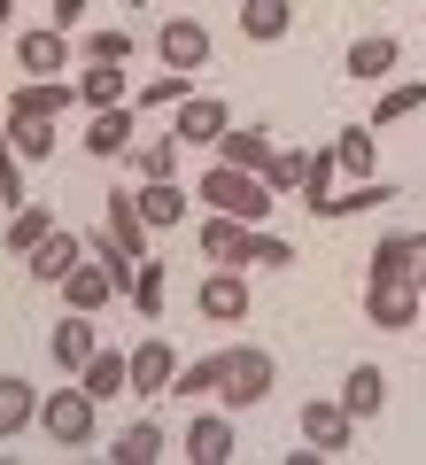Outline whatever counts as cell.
Here are the masks:
<instances>
[{
	"mask_svg": "<svg viewBox=\"0 0 426 465\" xmlns=\"http://www.w3.org/2000/svg\"><path fill=\"white\" fill-rule=\"evenodd\" d=\"M194 202L241 217V225H263V217L279 210V194L263 186V171H241V163H210V171H202V186H194Z\"/></svg>",
	"mask_w": 426,
	"mask_h": 465,
	"instance_id": "obj_1",
	"label": "cell"
},
{
	"mask_svg": "<svg viewBox=\"0 0 426 465\" xmlns=\"http://www.w3.org/2000/svg\"><path fill=\"white\" fill-rule=\"evenodd\" d=\"M217 357H225V372H217V396H225V411H256V403L272 396V381H279L272 349L241 341V349H217Z\"/></svg>",
	"mask_w": 426,
	"mask_h": 465,
	"instance_id": "obj_2",
	"label": "cell"
},
{
	"mask_svg": "<svg viewBox=\"0 0 426 465\" xmlns=\"http://www.w3.org/2000/svg\"><path fill=\"white\" fill-rule=\"evenodd\" d=\"M94 427H101V403L85 396V388H54V396H39V434H47L54 450H94Z\"/></svg>",
	"mask_w": 426,
	"mask_h": 465,
	"instance_id": "obj_3",
	"label": "cell"
},
{
	"mask_svg": "<svg viewBox=\"0 0 426 465\" xmlns=\"http://www.w3.org/2000/svg\"><path fill=\"white\" fill-rule=\"evenodd\" d=\"M194 311L210 318V326H241V318L256 311V295H248V272H241V264H217L210 280L194 287Z\"/></svg>",
	"mask_w": 426,
	"mask_h": 465,
	"instance_id": "obj_4",
	"label": "cell"
},
{
	"mask_svg": "<svg viewBox=\"0 0 426 465\" xmlns=\"http://www.w3.org/2000/svg\"><path fill=\"white\" fill-rule=\"evenodd\" d=\"M364 318H372L380 333H411L426 318V295L411 280H364Z\"/></svg>",
	"mask_w": 426,
	"mask_h": 465,
	"instance_id": "obj_5",
	"label": "cell"
},
{
	"mask_svg": "<svg viewBox=\"0 0 426 465\" xmlns=\"http://www.w3.org/2000/svg\"><path fill=\"white\" fill-rule=\"evenodd\" d=\"M70 54H78V47H70L63 24H32V32L16 39V70H24V78H63Z\"/></svg>",
	"mask_w": 426,
	"mask_h": 465,
	"instance_id": "obj_6",
	"label": "cell"
},
{
	"mask_svg": "<svg viewBox=\"0 0 426 465\" xmlns=\"http://www.w3.org/2000/svg\"><path fill=\"white\" fill-rule=\"evenodd\" d=\"M155 54H163V70H186V78H194V70L210 63V24H202V16H163Z\"/></svg>",
	"mask_w": 426,
	"mask_h": 465,
	"instance_id": "obj_7",
	"label": "cell"
},
{
	"mask_svg": "<svg viewBox=\"0 0 426 465\" xmlns=\"http://www.w3.org/2000/svg\"><path fill=\"white\" fill-rule=\"evenodd\" d=\"M171 133H179L186 148H217V140L233 133V116H225V101H217V94H186L179 109H171Z\"/></svg>",
	"mask_w": 426,
	"mask_h": 465,
	"instance_id": "obj_8",
	"label": "cell"
},
{
	"mask_svg": "<svg viewBox=\"0 0 426 465\" xmlns=\"http://www.w3.org/2000/svg\"><path fill=\"white\" fill-rule=\"evenodd\" d=\"M132 140H140V133H132V101H116V109H94V116H85V140H78V148L94 155V163H124Z\"/></svg>",
	"mask_w": 426,
	"mask_h": 465,
	"instance_id": "obj_9",
	"label": "cell"
},
{
	"mask_svg": "<svg viewBox=\"0 0 426 465\" xmlns=\"http://www.w3.org/2000/svg\"><path fill=\"white\" fill-rule=\"evenodd\" d=\"M78 264H85V232H70V225H54L47 241H39V249L24 256V272H32L39 287H63V280H70Z\"/></svg>",
	"mask_w": 426,
	"mask_h": 465,
	"instance_id": "obj_10",
	"label": "cell"
},
{
	"mask_svg": "<svg viewBox=\"0 0 426 465\" xmlns=\"http://www.w3.org/2000/svg\"><path fill=\"white\" fill-rule=\"evenodd\" d=\"M124 357H132V396H171V381H179V349H171L163 341V333H148V341H140V349H124Z\"/></svg>",
	"mask_w": 426,
	"mask_h": 465,
	"instance_id": "obj_11",
	"label": "cell"
},
{
	"mask_svg": "<svg viewBox=\"0 0 426 465\" xmlns=\"http://www.w3.org/2000/svg\"><path fill=\"white\" fill-rule=\"evenodd\" d=\"M302 442L326 450V458H333V450H349V442H357L349 403H342V396H311V403H302Z\"/></svg>",
	"mask_w": 426,
	"mask_h": 465,
	"instance_id": "obj_12",
	"label": "cell"
},
{
	"mask_svg": "<svg viewBox=\"0 0 426 465\" xmlns=\"http://www.w3.org/2000/svg\"><path fill=\"white\" fill-rule=\"evenodd\" d=\"M101 349V333H94V311H63L54 318V333H47V357H54V372H85V357Z\"/></svg>",
	"mask_w": 426,
	"mask_h": 465,
	"instance_id": "obj_13",
	"label": "cell"
},
{
	"mask_svg": "<svg viewBox=\"0 0 426 465\" xmlns=\"http://www.w3.org/2000/svg\"><path fill=\"white\" fill-rule=\"evenodd\" d=\"M78 109V78H24L8 94V116H63Z\"/></svg>",
	"mask_w": 426,
	"mask_h": 465,
	"instance_id": "obj_14",
	"label": "cell"
},
{
	"mask_svg": "<svg viewBox=\"0 0 426 465\" xmlns=\"http://www.w3.org/2000/svg\"><path fill=\"white\" fill-rule=\"evenodd\" d=\"M78 388H85L94 403L132 396V357H124V349H94V357H85V372H78Z\"/></svg>",
	"mask_w": 426,
	"mask_h": 465,
	"instance_id": "obj_15",
	"label": "cell"
},
{
	"mask_svg": "<svg viewBox=\"0 0 426 465\" xmlns=\"http://www.w3.org/2000/svg\"><path fill=\"white\" fill-rule=\"evenodd\" d=\"M395 63H403V47H395V39L388 32H364L357 39V47H349L342 54V78H357V85H380V78H388V70Z\"/></svg>",
	"mask_w": 426,
	"mask_h": 465,
	"instance_id": "obj_16",
	"label": "cell"
},
{
	"mask_svg": "<svg viewBox=\"0 0 426 465\" xmlns=\"http://www.w3.org/2000/svg\"><path fill=\"white\" fill-rule=\"evenodd\" d=\"M109 232H116V249H124V256H148L155 225L140 217V186H116V194H109Z\"/></svg>",
	"mask_w": 426,
	"mask_h": 465,
	"instance_id": "obj_17",
	"label": "cell"
},
{
	"mask_svg": "<svg viewBox=\"0 0 426 465\" xmlns=\"http://www.w3.org/2000/svg\"><path fill=\"white\" fill-rule=\"evenodd\" d=\"M186 210H194V194H186L179 179H140V217H148L155 232L186 225Z\"/></svg>",
	"mask_w": 426,
	"mask_h": 465,
	"instance_id": "obj_18",
	"label": "cell"
},
{
	"mask_svg": "<svg viewBox=\"0 0 426 465\" xmlns=\"http://www.w3.org/2000/svg\"><path fill=\"white\" fill-rule=\"evenodd\" d=\"M287 32H295V0H241V39L279 47Z\"/></svg>",
	"mask_w": 426,
	"mask_h": 465,
	"instance_id": "obj_19",
	"label": "cell"
},
{
	"mask_svg": "<svg viewBox=\"0 0 426 465\" xmlns=\"http://www.w3.org/2000/svg\"><path fill=\"white\" fill-rule=\"evenodd\" d=\"M179 450H186L194 465H225V458H233V419H225V411H202L194 427L179 434Z\"/></svg>",
	"mask_w": 426,
	"mask_h": 465,
	"instance_id": "obj_20",
	"label": "cell"
},
{
	"mask_svg": "<svg viewBox=\"0 0 426 465\" xmlns=\"http://www.w3.org/2000/svg\"><path fill=\"white\" fill-rule=\"evenodd\" d=\"M342 403H349V419H357V427H364V419H380V411H388V372H380V365H349Z\"/></svg>",
	"mask_w": 426,
	"mask_h": 465,
	"instance_id": "obj_21",
	"label": "cell"
},
{
	"mask_svg": "<svg viewBox=\"0 0 426 465\" xmlns=\"http://www.w3.org/2000/svg\"><path fill=\"white\" fill-rule=\"evenodd\" d=\"M24 427H39V388L16 381V372H0V442H16Z\"/></svg>",
	"mask_w": 426,
	"mask_h": 465,
	"instance_id": "obj_22",
	"label": "cell"
},
{
	"mask_svg": "<svg viewBox=\"0 0 426 465\" xmlns=\"http://www.w3.org/2000/svg\"><path fill=\"white\" fill-rule=\"evenodd\" d=\"M78 101H85V109H116V101H132L124 63H85L78 70Z\"/></svg>",
	"mask_w": 426,
	"mask_h": 465,
	"instance_id": "obj_23",
	"label": "cell"
},
{
	"mask_svg": "<svg viewBox=\"0 0 426 465\" xmlns=\"http://www.w3.org/2000/svg\"><path fill=\"white\" fill-rule=\"evenodd\" d=\"M202 256H210V264H241V256H248V225L225 217V210H210V217H202Z\"/></svg>",
	"mask_w": 426,
	"mask_h": 465,
	"instance_id": "obj_24",
	"label": "cell"
},
{
	"mask_svg": "<svg viewBox=\"0 0 426 465\" xmlns=\"http://www.w3.org/2000/svg\"><path fill=\"white\" fill-rule=\"evenodd\" d=\"M333 163H342L349 179H372V163H380V133H372V124H342V133H333Z\"/></svg>",
	"mask_w": 426,
	"mask_h": 465,
	"instance_id": "obj_25",
	"label": "cell"
},
{
	"mask_svg": "<svg viewBox=\"0 0 426 465\" xmlns=\"http://www.w3.org/2000/svg\"><path fill=\"white\" fill-rule=\"evenodd\" d=\"M388 202H403L388 179H349V186H342V194H333L318 217H364V210H388Z\"/></svg>",
	"mask_w": 426,
	"mask_h": 465,
	"instance_id": "obj_26",
	"label": "cell"
},
{
	"mask_svg": "<svg viewBox=\"0 0 426 465\" xmlns=\"http://www.w3.org/2000/svg\"><path fill=\"white\" fill-rule=\"evenodd\" d=\"M179 155H186V140H179V133L132 140V171H140V179H179Z\"/></svg>",
	"mask_w": 426,
	"mask_h": 465,
	"instance_id": "obj_27",
	"label": "cell"
},
{
	"mask_svg": "<svg viewBox=\"0 0 426 465\" xmlns=\"http://www.w3.org/2000/svg\"><path fill=\"white\" fill-rule=\"evenodd\" d=\"M426 109V78H403V85H388V94L372 101V116H364V124H372V133H388V124H403V116H419Z\"/></svg>",
	"mask_w": 426,
	"mask_h": 465,
	"instance_id": "obj_28",
	"label": "cell"
},
{
	"mask_svg": "<svg viewBox=\"0 0 426 465\" xmlns=\"http://www.w3.org/2000/svg\"><path fill=\"white\" fill-rule=\"evenodd\" d=\"M272 133H263V124H241V133H225V140H217V163H241V171H263V163H272Z\"/></svg>",
	"mask_w": 426,
	"mask_h": 465,
	"instance_id": "obj_29",
	"label": "cell"
},
{
	"mask_svg": "<svg viewBox=\"0 0 426 465\" xmlns=\"http://www.w3.org/2000/svg\"><path fill=\"white\" fill-rule=\"evenodd\" d=\"M54 124H63V116H8L0 133L16 140V155H24V163H47V155H54Z\"/></svg>",
	"mask_w": 426,
	"mask_h": 465,
	"instance_id": "obj_30",
	"label": "cell"
},
{
	"mask_svg": "<svg viewBox=\"0 0 426 465\" xmlns=\"http://www.w3.org/2000/svg\"><path fill=\"white\" fill-rule=\"evenodd\" d=\"M163 450H171V442H163V427H155V419H132V427L116 434V450H109V458H116V465H155Z\"/></svg>",
	"mask_w": 426,
	"mask_h": 465,
	"instance_id": "obj_31",
	"label": "cell"
},
{
	"mask_svg": "<svg viewBox=\"0 0 426 465\" xmlns=\"http://www.w3.org/2000/svg\"><path fill=\"white\" fill-rule=\"evenodd\" d=\"M163 287H171V272L155 264V256H140V264H132V311L148 318V326L163 318Z\"/></svg>",
	"mask_w": 426,
	"mask_h": 465,
	"instance_id": "obj_32",
	"label": "cell"
},
{
	"mask_svg": "<svg viewBox=\"0 0 426 465\" xmlns=\"http://www.w3.org/2000/svg\"><path fill=\"white\" fill-rule=\"evenodd\" d=\"M54 232V210H39V202H24L16 217H8V256H32L39 241Z\"/></svg>",
	"mask_w": 426,
	"mask_h": 465,
	"instance_id": "obj_33",
	"label": "cell"
},
{
	"mask_svg": "<svg viewBox=\"0 0 426 465\" xmlns=\"http://www.w3.org/2000/svg\"><path fill=\"white\" fill-rule=\"evenodd\" d=\"M302 171H311V155H302V148H279L272 163H263V186L287 202V194H302Z\"/></svg>",
	"mask_w": 426,
	"mask_h": 465,
	"instance_id": "obj_34",
	"label": "cell"
},
{
	"mask_svg": "<svg viewBox=\"0 0 426 465\" xmlns=\"http://www.w3.org/2000/svg\"><path fill=\"white\" fill-rule=\"evenodd\" d=\"M364 280H411V232H388L364 264Z\"/></svg>",
	"mask_w": 426,
	"mask_h": 465,
	"instance_id": "obj_35",
	"label": "cell"
},
{
	"mask_svg": "<svg viewBox=\"0 0 426 465\" xmlns=\"http://www.w3.org/2000/svg\"><path fill=\"white\" fill-rule=\"evenodd\" d=\"M241 264H263V272H287V264H302V256L287 249V241H279V232L248 225V256H241Z\"/></svg>",
	"mask_w": 426,
	"mask_h": 465,
	"instance_id": "obj_36",
	"label": "cell"
},
{
	"mask_svg": "<svg viewBox=\"0 0 426 465\" xmlns=\"http://www.w3.org/2000/svg\"><path fill=\"white\" fill-rule=\"evenodd\" d=\"M85 63H132V32L124 24H101V32H85Z\"/></svg>",
	"mask_w": 426,
	"mask_h": 465,
	"instance_id": "obj_37",
	"label": "cell"
},
{
	"mask_svg": "<svg viewBox=\"0 0 426 465\" xmlns=\"http://www.w3.org/2000/svg\"><path fill=\"white\" fill-rule=\"evenodd\" d=\"M24 202H32L24 194V155H16V140L0 133V210H24Z\"/></svg>",
	"mask_w": 426,
	"mask_h": 465,
	"instance_id": "obj_38",
	"label": "cell"
},
{
	"mask_svg": "<svg viewBox=\"0 0 426 465\" xmlns=\"http://www.w3.org/2000/svg\"><path fill=\"white\" fill-rule=\"evenodd\" d=\"M333 171H342V163H333V148H318V155H311V171H302V202H311V217L333 202Z\"/></svg>",
	"mask_w": 426,
	"mask_h": 465,
	"instance_id": "obj_39",
	"label": "cell"
},
{
	"mask_svg": "<svg viewBox=\"0 0 426 465\" xmlns=\"http://www.w3.org/2000/svg\"><path fill=\"white\" fill-rule=\"evenodd\" d=\"M186 94H194V78H186V70H163V78H148L132 101H148V109H179Z\"/></svg>",
	"mask_w": 426,
	"mask_h": 465,
	"instance_id": "obj_40",
	"label": "cell"
},
{
	"mask_svg": "<svg viewBox=\"0 0 426 465\" xmlns=\"http://www.w3.org/2000/svg\"><path fill=\"white\" fill-rule=\"evenodd\" d=\"M217 372H225V357H202V365H179L171 396H217Z\"/></svg>",
	"mask_w": 426,
	"mask_h": 465,
	"instance_id": "obj_41",
	"label": "cell"
},
{
	"mask_svg": "<svg viewBox=\"0 0 426 465\" xmlns=\"http://www.w3.org/2000/svg\"><path fill=\"white\" fill-rule=\"evenodd\" d=\"M411 287L426 295V232H411Z\"/></svg>",
	"mask_w": 426,
	"mask_h": 465,
	"instance_id": "obj_42",
	"label": "cell"
},
{
	"mask_svg": "<svg viewBox=\"0 0 426 465\" xmlns=\"http://www.w3.org/2000/svg\"><path fill=\"white\" fill-rule=\"evenodd\" d=\"M85 8H94V0H54V24H63V32H70V24H78Z\"/></svg>",
	"mask_w": 426,
	"mask_h": 465,
	"instance_id": "obj_43",
	"label": "cell"
},
{
	"mask_svg": "<svg viewBox=\"0 0 426 465\" xmlns=\"http://www.w3.org/2000/svg\"><path fill=\"white\" fill-rule=\"evenodd\" d=\"M8 16H16V0H0V24H8Z\"/></svg>",
	"mask_w": 426,
	"mask_h": 465,
	"instance_id": "obj_44",
	"label": "cell"
},
{
	"mask_svg": "<svg viewBox=\"0 0 426 465\" xmlns=\"http://www.w3.org/2000/svg\"><path fill=\"white\" fill-rule=\"evenodd\" d=\"M124 8H148V0H124Z\"/></svg>",
	"mask_w": 426,
	"mask_h": 465,
	"instance_id": "obj_45",
	"label": "cell"
}]
</instances>
